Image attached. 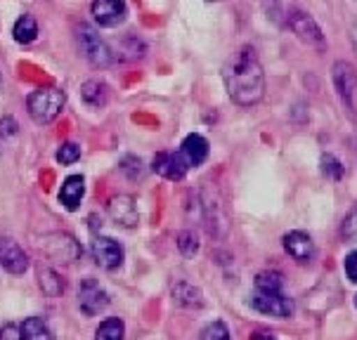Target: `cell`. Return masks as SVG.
Segmentation results:
<instances>
[{"mask_svg": "<svg viewBox=\"0 0 357 340\" xmlns=\"http://www.w3.org/2000/svg\"><path fill=\"white\" fill-rule=\"evenodd\" d=\"M0 267L17 277L29 270V255L10 236H0Z\"/></svg>", "mask_w": 357, "mask_h": 340, "instance_id": "obj_9", "label": "cell"}, {"mask_svg": "<svg viewBox=\"0 0 357 340\" xmlns=\"http://www.w3.org/2000/svg\"><path fill=\"white\" fill-rule=\"evenodd\" d=\"M251 305L258 309L260 314H268V317H291L294 314V302L291 298L284 293H260L251 298Z\"/></svg>", "mask_w": 357, "mask_h": 340, "instance_id": "obj_11", "label": "cell"}, {"mask_svg": "<svg viewBox=\"0 0 357 340\" xmlns=\"http://www.w3.org/2000/svg\"><path fill=\"white\" fill-rule=\"evenodd\" d=\"M341 236L346 241H357V208L346 215V220L341 224Z\"/></svg>", "mask_w": 357, "mask_h": 340, "instance_id": "obj_29", "label": "cell"}, {"mask_svg": "<svg viewBox=\"0 0 357 340\" xmlns=\"http://www.w3.org/2000/svg\"><path fill=\"white\" fill-rule=\"evenodd\" d=\"M180 154H183V159L187 161V166L190 168H197V166H202V163H206V159H208V139L202 137V135H187L185 137V142L180 144Z\"/></svg>", "mask_w": 357, "mask_h": 340, "instance_id": "obj_16", "label": "cell"}, {"mask_svg": "<svg viewBox=\"0 0 357 340\" xmlns=\"http://www.w3.org/2000/svg\"><path fill=\"white\" fill-rule=\"evenodd\" d=\"M0 340H24L20 324H5L0 326Z\"/></svg>", "mask_w": 357, "mask_h": 340, "instance_id": "obj_30", "label": "cell"}, {"mask_svg": "<svg viewBox=\"0 0 357 340\" xmlns=\"http://www.w3.org/2000/svg\"><path fill=\"white\" fill-rule=\"evenodd\" d=\"M76 45L83 57H86V62L95 66V69H107L114 62L112 47L107 45L105 38L90 24H78L76 26Z\"/></svg>", "mask_w": 357, "mask_h": 340, "instance_id": "obj_3", "label": "cell"}, {"mask_svg": "<svg viewBox=\"0 0 357 340\" xmlns=\"http://www.w3.org/2000/svg\"><path fill=\"white\" fill-rule=\"evenodd\" d=\"M289 26H291V31L298 36L305 45L317 47V50H324L326 47L322 29H319L317 22H314L310 15H305L303 10H294L291 15H289Z\"/></svg>", "mask_w": 357, "mask_h": 340, "instance_id": "obj_6", "label": "cell"}, {"mask_svg": "<svg viewBox=\"0 0 357 340\" xmlns=\"http://www.w3.org/2000/svg\"><path fill=\"white\" fill-rule=\"evenodd\" d=\"M20 326L24 340H54V333L50 331V326H47L43 317H29Z\"/></svg>", "mask_w": 357, "mask_h": 340, "instance_id": "obj_20", "label": "cell"}, {"mask_svg": "<svg viewBox=\"0 0 357 340\" xmlns=\"http://www.w3.org/2000/svg\"><path fill=\"white\" fill-rule=\"evenodd\" d=\"M36 281L47 298H59L66 291L64 277L50 265H36Z\"/></svg>", "mask_w": 357, "mask_h": 340, "instance_id": "obj_17", "label": "cell"}, {"mask_svg": "<svg viewBox=\"0 0 357 340\" xmlns=\"http://www.w3.org/2000/svg\"><path fill=\"white\" fill-rule=\"evenodd\" d=\"M81 100L90 109H102L109 105V88L102 81H86L81 85Z\"/></svg>", "mask_w": 357, "mask_h": 340, "instance_id": "obj_19", "label": "cell"}, {"mask_svg": "<svg viewBox=\"0 0 357 340\" xmlns=\"http://www.w3.org/2000/svg\"><path fill=\"white\" fill-rule=\"evenodd\" d=\"M90 253H93L95 263L109 272L119 270L123 265V246L112 236H95L93 244H90Z\"/></svg>", "mask_w": 357, "mask_h": 340, "instance_id": "obj_7", "label": "cell"}, {"mask_svg": "<svg viewBox=\"0 0 357 340\" xmlns=\"http://www.w3.org/2000/svg\"><path fill=\"white\" fill-rule=\"evenodd\" d=\"M78 302L86 317H98L100 312H105V307H109V293L100 286L98 279L88 277L78 286Z\"/></svg>", "mask_w": 357, "mask_h": 340, "instance_id": "obj_5", "label": "cell"}, {"mask_svg": "<svg viewBox=\"0 0 357 340\" xmlns=\"http://www.w3.org/2000/svg\"><path fill=\"white\" fill-rule=\"evenodd\" d=\"M251 340H280V338L270 331H256V333H251Z\"/></svg>", "mask_w": 357, "mask_h": 340, "instance_id": "obj_33", "label": "cell"}, {"mask_svg": "<svg viewBox=\"0 0 357 340\" xmlns=\"http://www.w3.org/2000/svg\"><path fill=\"white\" fill-rule=\"evenodd\" d=\"M171 295H173V300L178 307H190V309L204 307L202 288L195 286V284H190V281H175L171 286Z\"/></svg>", "mask_w": 357, "mask_h": 340, "instance_id": "obj_18", "label": "cell"}, {"mask_svg": "<svg viewBox=\"0 0 357 340\" xmlns=\"http://www.w3.org/2000/svg\"><path fill=\"white\" fill-rule=\"evenodd\" d=\"M107 210H109V217H112L119 227L132 229V227H137V222H140L137 201L130 196V194H116V196L109 201Z\"/></svg>", "mask_w": 357, "mask_h": 340, "instance_id": "obj_8", "label": "cell"}, {"mask_svg": "<svg viewBox=\"0 0 357 340\" xmlns=\"http://www.w3.org/2000/svg\"><path fill=\"white\" fill-rule=\"evenodd\" d=\"M152 170L156 175H161V178H166V180L180 182V180H185L190 166H187V161L183 159V154H180V151H159V154L154 156V161H152Z\"/></svg>", "mask_w": 357, "mask_h": 340, "instance_id": "obj_10", "label": "cell"}, {"mask_svg": "<svg viewBox=\"0 0 357 340\" xmlns=\"http://www.w3.org/2000/svg\"><path fill=\"white\" fill-rule=\"evenodd\" d=\"M83 196H86V178L83 175H69L59 187V203L66 210H78Z\"/></svg>", "mask_w": 357, "mask_h": 340, "instance_id": "obj_15", "label": "cell"}, {"mask_svg": "<svg viewBox=\"0 0 357 340\" xmlns=\"http://www.w3.org/2000/svg\"><path fill=\"white\" fill-rule=\"evenodd\" d=\"M17 132H20V125H17L15 118H12V116L0 118V135H3V137H17Z\"/></svg>", "mask_w": 357, "mask_h": 340, "instance_id": "obj_31", "label": "cell"}, {"mask_svg": "<svg viewBox=\"0 0 357 340\" xmlns=\"http://www.w3.org/2000/svg\"><path fill=\"white\" fill-rule=\"evenodd\" d=\"M126 326L119 317H107L95 331V340H123Z\"/></svg>", "mask_w": 357, "mask_h": 340, "instance_id": "obj_23", "label": "cell"}, {"mask_svg": "<svg viewBox=\"0 0 357 340\" xmlns=\"http://www.w3.org/2000/svg\"><path fill=\"white\" fill-rule=\"evenodd\" d=\"M350 38H353L355 47H357V20H355V24H353V29H350Z\"/></svg>", "mask_w": 357, "mask_h": 340, "instance_id": "obj_34", "label": "cell"}, {"mask_svg": "<svg viewBox=\"0 0 357 340\" xmlns=\"http://www.w3.org/2000/svg\"><path fill=\"white\" fill-rule=\"evenodd\" d=\"M253 284H256V291H260V293H284V277L280 272H272V270L260 272L253 279Z\"/></svg>", "mask_w": 357, "mask_h": 340, "instance_id": "obj_22", "label": "cell"}, {"mask_svg": "<svg viewBox=\"0 0 357 340\" xmlns=\"http://www.w3.org/2000/svg\"><path fill=\"white\" fill-rule=\"evenodd\" d=\"M199 340H229V329L222 319L211 321L206 329L199 333Z\"/></svg>", "mask_w": 357, "mask_h": 340, "instance_id": "obj_25", "label": "cell"}, {"mask_svg": "<svg viewBox=\"0 0 357 340\" xmlns=\"http://www.w3.org/2000/svg\"><path fill=\"white\" fill-rule=\"evenodd\" d=\"M119 168L128 180H140L142 178V161L137 159V156H132V154H126L123 159H121Z\"/></svg>", "mask_w": 357, "mask_h": 340, "instance_id": "obj_26", "label": "cell"}, {"mask_svg": "<svg viewBox=\"0 0 357 340\" xmlns=\"http://www.w3.org/2000/svg\"><path fill=\"white\" fill-rule=\"evenodd\" d=\"M284 251H287L289 258H294L296 263H310L314 255V244L310 239V234L301 232V229H294V232L284 234Z\"/></svg>", "mask_w": 357, "mask_h": 340, "instance_id": "obj_14", "label": "cell"}, {"mask_svg": "<svg viewBox=\"0 0 357 340\" xmlns=\"http://www.w3.org/2000/svg\"><path fill=\"white\" fill-rule=\"evenodd\" d=\"M178 251L180 255H185V258H195L199 253V236L192 232V229H183V232L178 234Z\"/></svg>", "mask_w": 357, "mask_h": 340, "instance_id": "obj_24", "label": "cell"}, {"mask_svg": "<svg viewBox=\"0 0 357 340\" xmlns=\"http://www.w3.org/2000/svg\"><path fill=\"white\" fill-rule=\"evenodd\" d=\"M346 275L353 284H357V251H353L346 258Z\"/></svg>", "mask_w": 357, "mask_h": 340, "instance_id": "obj_32", "label": "cell"}, {"mask_svg": "<svg viewBox=\"0 0 357 340\" xmlns=\"http://www.w3.org/2000/svg\"><path fill=\"white\" fill-rule=\"evenodd\" d=\"M355 305H357V298H355Z\"/></svg>", "mask_w": 357, "mask_h": 340, "instance_id": "obj_35", "label": "cell"}, {"mask_svg": "<svg viewBox=\"0 0 357 340\" xmlns=\"http://www.w3.org/2000/svg\"><path fill=\"white\" fill-rule=\"evenodd\" d=\"M225 85L229 100L239 107H253L265 95V74L258 62V54L251 45H244L234 52L232 62L225 71Z\"/></svg>", "mask_w": 357, "mask_h": 340, "instance_id": "obj_1", "label": "cell"}, {"mask_svg": "<svg viewBox=\"0 0 357 340\" xmlns=\"http://www.w3.org/2000/svg\"><path fill=\"white\" fill-rule=\"evenodd\" d=\"M78 159H81V147L76 142H64L57 149V163H62V166H74Z\"/></svg>", "mask_w": 357, "mask_h": 340, "instance_id": "obj_28", "label": "cell"}, {"mask_svg": "<svg viewBox=\"0 0 357 340\" xmlns=\"http://www.w3.org/2000/svg\"><path fill=\"white\" fill-rule=\"evenodd\" d=\"M93 20L105 29H114L123 22L126 17V3L123 0H93L90 5Z\"/></svg>", "mask_w": 357, "mask_h": 340, "instance_id": "obj_12", "label": "cell"}, {"mask_svg": "<svg viewBox=\"0 0 357 340\" xmlns=\"http://www.w3.org/2000/svg\"><path fill=\"white\" fill-rule=\"evenodd\" d=\"M64 102H66V95L59 88H38L26 97L29 116L38 125H47L59 116Z\"/></svg>", "mask_w": 357, "mask_h": 340, "instance_id": "obj_2", "label": "cell"}, {"mask_svg": "<svg viewBox=\"0 0 357 340\" xmlns=\"http://www.w3.org/2000/svg\"><path fill=\"white\" fill-rule=\"evenodd\" d=\"M43 248L52 260H57V263H66V265L76 263L78 255H81L78 244L66 234H50L47 236V246H43Z\"/></svg>", "mask_w": 357, "mask_h": 340, "instance_id": "obj_13", "label": "cell"}, {"mask_svg": "<svg viewBox=\"0 0 357 340\" xmlns=\"http://www.w3.org/2000/svg\"><path fill=\"white\" fill-rule=\"evenodd\" d=\"M12 36H15L17 42L29 45V42H33L38 38V22H36L31 15H22L20 20L15 22V26H12Z\"/></svg>", "mask_w": 357, "mask_h": 340, "instance_id": "obj_21", "label": "cell"}, {"mask_svg": "<svg viewBox=\"0 0 357 340\" xmlns=\"http://www.w3.org/2000/svg\"><path fill=\"white\" fill-rule=\"evenodd\" d=\"M331 81H334V88L338 97H341L343 107L348 109V116H353L355 114V107H353V97H355V90H357V71L353 64L343 62V59H338L331 66Z\"/></svg>", "mask_w": 357, "mask_h": 340, "instance_id": "obj_4", "label": "cell"}, {"mask_svg": "<svg viewBox=\"0 0 357 340\" xmlns=\"http://www.w3.org/2000/svg\"><path fill=\"white\" fill-rule=\"evenodd\" d=\"M322 173H324V178H329V180H341L343 173H346V168H343V163L338 161L334 154H324L322 156Z\"/></svg>", "mask_w": 357, "mask_h": 340, "instance_id": "obj_27", "label": "cell"}]
</instances>
